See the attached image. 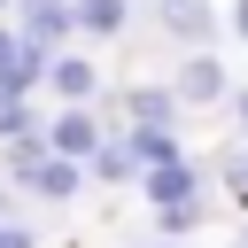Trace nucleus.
<instances>
[{
	"instance_id": "f257e3e1",
	"label": "nucleus",
	"mask_w": 248,
	"mask_h": 248,
	"mask_svg": "<svg viewBox=\"0 0 248 248\" xmlns=\"http://www.w3.org/2000/svg\"><path fill=\"white\" fill-rule=\"evenodd\" d=\"M46 93H54V101H101V70H93V54L54 46V62H46Z\"/></svg>"
},
{
	"instance_id": "f03ea898",
	"label": "nucleus",
	"mask_w": 248,
	"mask_h": 248,
	"mask_svg": "<svg viewBox=\"0 0 248 248\" xmlns=\"http://www.w3.org/2000/svg\"><path fill=\"white\" fill-rule=\"evenodd\" d=\"M140 194H147L155 209H178V202H194V194H202V170H194L186 155H170V163H147V170H140Z\"/></svg>"
},
{
	"instance_id": "7ed1b4c3",
	"label": "nucleus",
	"mask_w": 248,
	"mask_h": 248,
	"mask_svg": "<svg viewBox=\"0 0 248 248\" xmlns=\"http://www.w3.org/2000/svg\"><path fill=\"white\" fill-rule=\"evenodd\" d=\"M170 93H178V108H209V101H225V62H217V54H186L178 78H170Z\"/></svg>"
},
{
	"instance_id": "20e7f679",
	"label": "nucleus",
	"mask_w": 248,
	"mask_h": 248,
	"mask_svg": "<svg viewBox=\"0 0 248 248\" xmlns=\"http://www.w3.org/2000/svg\"><path fill=\"white\" fill-rule=\"evenodd\" d=\"M78 186H85V163H70V155H39L23 178V194H39V202H78Z\"/></svg>"
},
{
	"instance_id": "39448f33",
	"label": "nucleus",
	"mask_w": 248,
	"mask_h": 248,
	"mask_svg": "<svg viewBox=\"0 0 248 248\" xmlns=\"http://www.w3.org/2000/svg\"><path fill=\"white\" fill-rule=\"evenodd\" d=\"M116 108H124V124H155V132H170L178 93H170V85H124V93H116Z\"/></svg>"
},
{
	"instance_id": "423d86ee",
	"label": "nucleus",
	"mask_w": 248,
	"mask_h": 248,
	"mask_svg": "<svg viewBox=\"0 0 248 248\" xmlns=\"http://www.w3.org/2000/svg\"><path fill=\"white\" fill-rule=\"evenodd\" d=\"M46 62H54V46H31V39H16V54L0 62V93H23V101H31V93L46 85Z\"/></svg>"
},
{
	"instance_id": "0eeeda50",
	"label": "nucleus",
	"mask_w": 248,
	"mask_h": 248,
	"mask_svg": "<svg viewBox=\"0 0 248 248\" xmlns=\"http://www.w3.org/2000/svg\"><path fill=\"white\" fill-rule=\"evenodd\" d=\"M155 23H163L170 39H186V46H202V39L217 31V8H209V0H155Z\"/></svg>"
},
{
	"instance_id": "6e6552de",
	"label": "nucleus",
	"mask_w": 248,
	"mask_h": 248,
	"mask_svg": "<svg viewBox=\"0 0 248 248\" xmlns=\"http://www.w3.org/2000/svg\"><path fill=\"white\" fill-rule=\"evenodd\" d=\"M132 23V0H70V31H85V39H116Z\"/></svg>"
},
{
	"instance_id": "1a4fd4ad",
	"label": "nucleus",
	"mask_w": 248,
	"mask_h": 248,
	"mask_svg": "<svg viewBox=\"0 0 248 248\" xmlns=\"http://www.w3.org/2000/svg\"><path fill=\"white\" fill-rule=\"evenodd\" d=\"M85 178H101V186H132L140 178V163H132V147H124V132H108L93 155H85Z\"/></svg>"
},
{
	"instance_id": "9d476101",
	"label": "nucleus",
	"mask_w": 248,
	"mask_h": 248,
	"mask_svg": "<svg viewBox=\"0 0 248 248\" xmlns=\"http://www.w3.org/2000/svg\"><path fill=\"white\" fill-rule=\"evenodd\" d=\"M23 124H39V116H31V101H23V93H0V140H16Z\"/></svg>"
},
{
	"instance_id": "9b49d317",
	"label": "nucleus",
	"mask_w": 248,
	"mask_h": 248,
	"mask_svg": "<svg viewBox=\"0 0 248 248\" xmlns=\"http://www.w3.org/2000/svg\"><path fill=\"white\" fill-rule=\"evenodd\" d=\"M155 225H163V232L178 240V232H194V225H202V202H178V209H155Z\"/></svg>"
},
{
	"instance_id": "f8f14e48",
	"label": "nucleus",
	"mask_w": 248,
	"mask_h": 248,
	"mask_svg": "<svg viewBox=\"0 0 248 248\" xmlns=\"http://www.w3.org/2000/svg\"><path fill=\"white\" fill-rule=\"evenodd\" d=\"M225 186H232V202H240V209H248V147H240V155H232V163H225Z\"/></svg>"
},
{
	"instance_id": "ddd939ff",
	"label": "nucleus",
	"mask_w": 248,
	"mask_h": 248,
	"mask_svg": "<svg viewBox=\"0 0 248 248\" xmlns=\"http://www.w3.org/2000/svg\"><path fill=\"white\" fill-rule=\"evenodd\" d=\"M0 248H39V232H31L23 217H8V225H0Z\"/></svg>"
},
{
	"instance_id": "4468645a",
	"label": "nucleus",
	"mask_w": 248,
	"mask_h": 248,
	"mask_svg": "<svg viewBox=\"0 0 248 248\" xmlns=\"http://www.w3.org/2000/svg\"><path fill=\"white\" fill-rule=\"evenodd\" d=\"M8 54H16V23L0 16V62H8Z\"/></svg>"
},
{
	"instance_id": "2eb2a0df",
	"label": "nucleus",
	"mask_w": 248,
	"mask_h": 248,
	"mask_svg": "<svg viewBox=\"0 0 248 248\" xmlns=\"http://www.w3.org/2000/svg\"><path fill=\"white\" fill-rule=\"evenodd\" d=\"M8 202H16V186H8V178H0V225H8V217H16V209H8Z\"/></svg>"
},
{
	"instance_id": "dca6fc26",
	"label": "nucleus",
	"mask_w": 248,
	"mask_h": 248,
	"mask_svg": "<svg viewBox=\"0 0 248 248\" xmlns=\"http://www.w3.org/2000/svg\"><path fill=\"white\" fill-rule=\"evenodd\" d=\"M232 31H240V39H248V0H240V8H232Z\"/></svg>"
},
{
	"instance_id": "f3484780",
	"label": "nucleus",
	"mask_w": 248,
	"mask_h": 248,
	"mask_svg": "<svg viewBox=\"0 0 248 248\" xmlns=\"http://www.w3.org/2000/svg\"><path fill=\"white\" fill-rule=\"evenodd\" d=\"M240 132H248V93H240Z\"/></svg>"
},
{
	"instance_id": "a211bd4d",
	"label": "nucleus",
	"mask_w": 248,
	"mask_h": 248,
	"mask_svg": "<svg viewBox=\"0 0 248 248\" xmlns=\"http://www.w3.org/2000/svg\"><path fill=\"white\" fill-rule=\"evenodd\" d=\"M8 8H16V0H0V16H8Z\"/></svg>"
},
{
	"instance_id": "6ab92c4d",
	"label": "nucleus",
	"mask_w": 248,
	"mask_h": 248,
	"mask_svg": "<svg viewBox=\"0 0 248 248\" xmlns=\"http://www.w3.org/2000/svg\"><path fill=\"white\" fill-rule=\"evenodd\" d=\"M155 248H178V240H155Z\"/></svg>"
}]
</instances>
